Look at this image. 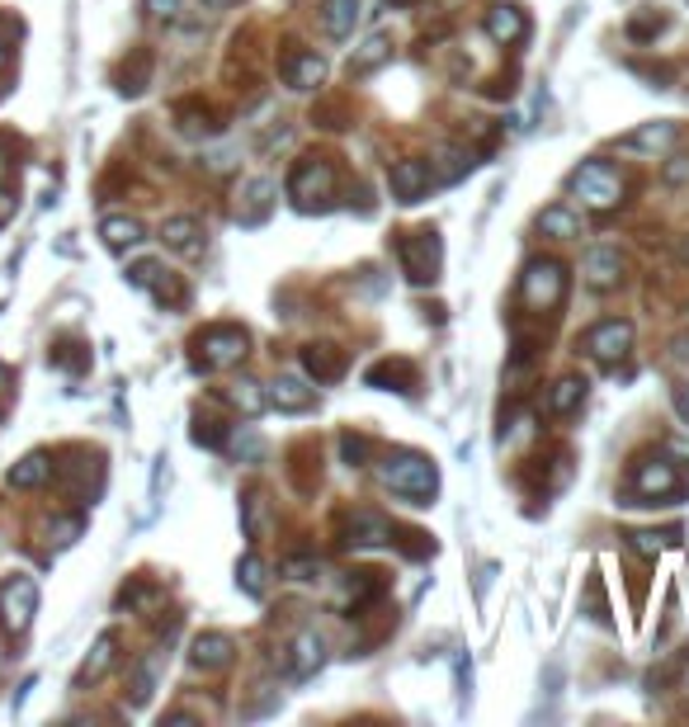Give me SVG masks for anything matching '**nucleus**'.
Masks as SVG:
<instances>
[{
  "instance_id": "obj_1",
  "label": "nucleus",
  "mask_w": 689,
  "mask_h": 727,
  "mask_svg": "<svg viewBox=\"0 0 689 727\" xmlns=\"http://www.w3.org/2000/svg\"><path fill=\"white\" fill-rule=\"evenodd\" d=\"M378 477L387 492H397L401 501H411V506H435V496H439V468L430 463L425 453H411V449L387 453L378 463Z\"/></svg>"
},
{
  "instance_id": "obj_2",
  "label": "nucleus",
  "mask_w": 689,
  "mask_h": 727,
  "mask_svg": "<svg viewBox=\"0 0 689 727\" xmlns=\"http://www.w3.org/2000/svg\"><path fill=\"white\" fill-rule=\"evenodd\" d=\"M289 198L303 213H326L336 198V170L326 156H303V161H293L289 170Z\"/></svg>"
},
{
  "instance_id": "obj_3",
  "label": "nucleus",
  "mask_w": 689,
  "mask_h": 727,
  "mask_svg": "<svg viewBox=\"0 0 689 727\" xmlns=\"http://www.w3.org/2000/svg\"><path fill=\"white\" fill-rule=\"evenodd\" d=\"M251 354V336L241 331V326H204V331L194 336V368H237L241 360Z\"/></svg>"
},
{
  "instance_id": "obj_4",
  "label": "nucleus",
  "mask_w": 689,
  "mask_h": 727,
  "mask_svg": "<svg viewBox=\"0 0 689 727\" xmlns=\"http://www.w3.org/2000/svg\"><path fill=\"white\" fill-rule=\"evenodd\" d=\"M397 255H401V275L411 283H435L439 279V260H444V246H439V232L435 227H415L397 241Z\"/></svg>"
},
{
  "instance_id": "obj_5",
  "label": "nucleus",
  "mask_w": 689,
  "mask_h": 727,
  "mask_svg": "<svg viewBox=\"0 0 689 727\" xmlns=\"http://www.w3.org/2000/svg\"><path fill=\"white\" fill-rule=\"evenodd\" d=\"M571 194H577L585 208L609 213V208L624 204V180H619V170H614L609 161H585L577 175H571Z\"/></svg>"
},
{
  "instance_id": "obj_6",
  "label": "nucleus",
  "mask_w": 689,
  "mask_h": 727,
  "mask_svg": "<svg viewBox=\"0 0 689 727\" xmlns=\"http://www.w3.org/2000/svg\"><path fill=\"white\" fill-rule=\"evenodd\" d=\"M520 298L529 312H557L567 298V269L557 260H529L520 279Z\"/></svg>"
},
{
  "instance_id": "obj_7",
  "label": "nucleus",
  "mask_w": 689,
  "mask_h": 727,
  "mask_svg": "<svg viewBox=\"0 0 689 727\" xmlns=\"http://www.w3.org/2000/svg\"><path fill=\"white\" fill-rule=\"evenodd\" d=\"M34 609H38V586L28 577H10L0 586V629L10 638H20L34 623Z\"/></svg>"
},
{
  "instance_id": "obj_8",
  "label": "nucleus",
  "mask_w": 689,
  "mask_h": 727,
  "mask_svg": "<svg viewBox=\"0 0 689 727\" xmlns=\"http://www.w3.org/2000/svg\"><path fill=\"white\" fill-rule=\"evenodd\" d=\"M585 350H591L600 364L614 368L619 360H628V350H633V322H624V317L595 322L591 331H585Z\"/></svg>"
},
{
  "instance_id": "obj_9",
  "label": "nucleus",
  "mask_w": 689,
  "mask_h": 727,
  "mask_svg": "<svg viewBox=\"0 0 689 727\" xmlns=\"http://www.w3.org/2000/svg\"><path fill=\"white\" fill-rule=\"evenodd\" d=\"M633 492L648 501H676L680 496V473L670 459H642L633 468Z\"/></svg>"
},
{
  "instance_id": "obj_10",
  "label": "nucleus",
  "mask_w": 689,
  "mask_h": 727,
  "mask_svg": "<svg viewBox=\"0 0 689 727\" xmlns=\"http://www.w3.org/2000/svg\"><path fill=\"white\" fill-rule=\"evenodd\" d=\"M387 184H392L397 204H421L425 190L435 184V170H430V161H421V156H401V161H392V170H387Z\"/></svg>"
},
{
  "instance_id": "obj_11",
  "label": "nucleus",
  "mask_w": 689,
  "mask_h": 727,
  "mask_svg": "<svg viewBox=\"0 0 689 727\" xmlns=\"http://www.w3.org/2000/svg\"><path fill=\"white\" fill-rule=\"evenodd\" d=\"M392 538H397V530L387 516H378V510H354V516L344 520L340 544L344 548H383V544H392Z\"/></svg>"
},
{
  "instance_id": "obj_12",
  "label": "nucleus",
  "mask_w": 689,
  "mask_h": 727,
  "mask_svg": "<svg viewBox=\"0 0 689 727\" xmlns=\"http://www.w3.org/2000/svg\"><path fill=\"white\" fill-rule=\"evenodd\" d=\"M128 279H133L137 289H147L161 307H180V303H184V283L170 275L166 265H156V260H137L133 269H128Z\"/></svg>"
},
{
  "instance_id": "obj_13",
  "label": "nucleus",
  "mask_w": 689,
  "mask_h": 727,
  "mask_svg": "<svg viewBox=\"0 0 689 727\" xmlns=\"http://www.w3.org/2000/svg\"><path fill=\"white\" fill-rule=\"evenodd\" d=\"M275 180H251L246 190H241V198H237V222L241 227H265L269 222V213H275Z\"/></svg>"
},
{
  "instance_id": "obj_14",
  "label": "nucleus",
  "mask_w": 689,
  "mask_h": 727,
  "mask_svg": "<svg viewBox=\"0 0 689 727\" xmlns=\"http://www.w3.org/2000/svg\"><path fill=\"white\" fill-rule=\"evenodd\" d=\"M279 71H283V85H289V90H317V85L326 81V62L317 52H303V48L283 52Z\"/></svg>"
},
{
  "instance_id": "obj_15",
  "label": "nucleus",
  "mask_w": 689,
  "mask_h": 727,
  "mask_svg": "<svg viewBox=\"0 0 689 727\" xmlns=\"http://www.w3.org/2000/svg\"><path fill=\"white\" fill-rule=\"evenodd\" d=\"M265 402L275 407V411H289V416H298V411H312V407H317V392H312L303 378L279 374L275 383H265Z\"/></svg>"
},
{
  "instance_id": "obj_16",
  "label": "nucleus",
  "mask_w": 689,
  "mask_h": 727,
  "mask_svg": "<svg viewBox=\"0 0 689 727\" xmlns=\"http://www.w3.org/2000/svg\"><path fill=\"white\" fill-rule=\"evenodd\" d=\"M161 241L176 255H184V260H194V255L208 251V232H204V222H198V218H166Z\"/></svg>"
},
{
  "instance_id": "obj_17",
  "label": "nucleus",
  "mask_w": 689,
  "mask_h": 727,
  "mask_svg": "<svg viewBox=\"0 0 689 727\" xmlns=\"http://www.w3.org/2000/svg\"><path fill=\"white\" fill-rule=\"evenodd\" d=\"M482 28L492 43H500V48H515V43L529 38V20H524V10H515V5H492Z\"/></svg>"
},
{
  "instance_id": "obj_18",
  "label": "nucleus",
  "mask_w": 689,
  "mask_h": 727,
  "mask_svg": "<svg viewBox=\"0 0 689 727\" xmlns=\"http://www.w3.org/2000/svg\"><path fill=\"white\" fill-rule=\"evenodd\" d=\"M368 388H387V392H415L421 388V374H415L411 360H378L364 374Z\"/></svg>"
},
{
  "instance_id": "obj_19",
  "label": "nucleus",
  "mask_w": 689,
  "mask_h": 727,
  "mask_svg": "<svg viewBox=\"0 0 689 727\" xmlns=\"http://www.w3.org/2000/svg\"><path fill=\"white\" fill-rule=\"evenodd\" d=\"M232 652L237 643L227 633H198L190 643V662L194 671H222V666H232Z\"/></svg>"
},
{
  "instance_id": "obj_20",
  "label": "nucleus",
  "mask_w": 689,
  "mask_h": 727,
  "mask_svg": "<svg viewBox=\"0 0 689 727\" xmlns=\"http://www.w3.org/2000/svg\"><path fill=\"white\" fill-rule=\"evenodd\" d=\"M624 279V255L614 251V246H591L585 251V283H591V289H614V283Z\"/></svg>"
},
{
  "instance_id": "obj_21",
  "label": "nucleus",
  "mask_w": 689,
  "mask_h": 727,
  "mask_svg": "<svg viewBox=\"0 0 689 727\" xmlns=\"http://www.w3.org/2000/svg\"><path fill=\"white\" fill-rule=\"evenodd\" d=\"M322 662H326V643L317 633H298L293 643H289V671L293 680H312L322 671Z\"/></svg>"
},
{
  "instance_id": "obj_22",
  "label": "nucleus",
  "mask_w": 689,
  "mask_h": 727,
  "mask_svg": "<svg viewBox=\"0 0 689 727\" xmlns=\"http://www.w3.org/2000/svg\"><path fill=\"white\" fill-rule=\"evenodd\" d=\"M676 137H680V128L676 123H642V128H633V133H624L619 137V147L624 152H670L676 147Z\"/></svg>"
},
{
  "instance_id": "obj_23",
  "label": "nucleus",
  "mask_w": 689,
  "mask_h": 727,
  "mask_svg": "<svg viewBox=\"0 0 689 727\" xmlns=\"http://www.w3.org/2000/svg\"><path fill=\"white\" fill-rule=\"evenodd\" d=\"M303 374L312 383H336L344 378V354L336 346H303Z\"/></svg>"
},
{
  "instance_id": "obj_24",
  "label": "nucleus",
  "mask_w": 689,
  "mask_h": 727,
  "mask_svg": "<svg viewBox=\"0 0 689 727\" xmlns=\"http://www.w3.org/2000/svg\"><path fill=\"white\" fill-rule=\"evenodd\" d=\"M222 397H227V402H232L246 421H255V416H261V411L269 407V402H265V383H255V378H237V383H227V392H222Z\"/></svg>"
},
{
  "instance_id": "obj_25",
  "label": "nucleus",
  "mask_w": 689,
  "mask_h": 727,
  "mask_svg": "<svg viewBox=\"0 0 689 727\" xmlns=\"http://www.w3.org/2000/svg\"><path fill=\"white\" fill-rule=\"evenodd\" d=\"M539 232L553 237V241H577L581 237V218L567 204H553V208L539 213Z\"/></svg>"
},
{
  "instance_id": "obj_26",
  "label": "nucleus",
  "mask_w": 689,
  "mask_h": 727,
  "mask_svg": "<svg viewBox=\"0 0 689 727\" xmlns=\"http://www.w3.org/2000/svg\"><path fill=\"white\" fill-rule=\"evenodd\" d=\"M581 402H585V378L581 374H567V378L553 383V392H548V411H553V416H571Z\"/></svg>"
},
{
  "instance_id": "obj_27",
  "label": "nucleus",
  "mask_w": 689,
  "mask_h": 727,
  "mask_svg": "<svg viewBox=\"0 0 689 727\" xmlns=\"http://www.w3.org/2000/svg\"><path fill=\"white\" fill-rule=\"evenodd\" d=\"M387 57H392V34H373L364 48L350 57V76H368V71H378Z\"/></svg>"
},
{
  "instance_id": "obj_28",
  "label": "nucleus",
  "mask_w": 689,
  "mask_h": 727,
  "mask_svg": "<svg viewBox=\"0 0 689 727\" xmlns=\"http://www.w3.org/2000/svg\"><path fill=\"white\" fill-rule=\"evenodd\" d=\"M113 647H119V643H113V633L95 638L90 657H85V666H81V671H76V686H81V690H85V686H95V680H99V676H105L109 666H113Z\"/></svg>"
},
{
  "instance_id": "obj_29",
  "label": "nucleus",
  "mask_w": 689,
  "mask_h": 727,
  "mask_svg": "<svg viewBox=\"0 0 689 727\" xmlns=\"http://www.w3.org/2000/svg\"><path fill=\"white\" fill-rule=\"evenodd\" d=\"M99 237H105L109 251H128V246H137L147 232H142L137 218H105V222H99Z\"/></svg>"
},
{
  "instance_id": "obj_30",
  "label": "nucleus",
  "mask_w": 689,
  "mask_h": 727,
  "mask_svg": "<svg viewBox=\"0 0 689 727\" xmlns=\"http://www.w3.org/2000/svg\"><path fill=\"white\" fill-rule=\"evenodd\" d=\"M52 477V459L48 453H28L10 468V487H43V482Z\"/></svg>"
},
{
  "instance_id": "obj_31",
  "label": "nucleus",
  "mask_w": 689,
  "mask_h": 727,
  "mask_svg": "<svg viewBox=\"0 0 689 727\" xmlns=\"http://www.w3.org/2000/svg\"><path fill=\"white\" fill-rule=\"evenodd\" d=\"M176 119H180V133H190V137H213V133H218V123H213V109L198 105V99L180 105Z\"/></svg>"
},
{
  "instance_id": "obj_32",
  "label": "nucleus",
  "mask_w": 689,
  "mask_h": 727,
  "mask_svg": "<svg viewBox=\"0 0 689 727\" xmlns=\"http://www.w3.org/2000/svg\"><path fill=\"white\" fill-rule=\"evenodd\" d=\"M430 170H435L439 184H454V180H463L468 170H472V156H468L463 147H444L439 161H430Z\"/></svg>"
},
{
  "instance_id": "obj_33",
  "label": "nucleus",
  "mask_w": 689,
  "mask_h": 727,
  "mask_svg": "<svg viewBox=\"0 0 689 727\" xmlns=\"http://www.w3.org/2000/svg\"><path fill=\"white\" fill-rule=\"evenodd\" d=\"M147 76H152V52H133V62L119 66V90L123 95H142Z\"/></svg>"
},
{
  "instance_id": "obj_34",
  "label": "nucleus",
  "mask_w": 689,
  "mask_h": 727,
  "mask_svg": "<svg viewBox=\"0 0 689 727\" xmlns=\"http://www.w3.org/2000/svg\"><path fill=\"white\" fill-rule=\"evenodd\" d=\"M354 20H359V0H326V28H331L336 38H350Z\"/></svg>"
},
{
  "instance_id": "obj_35",
  "label": "nucleus",
  "mask_w": 689,
  "mask_h": 727,
  "mask_svg": "<svg viewBox=\"0 0 689 727\" xmlns=\"http://www.w3.org/2000/svg\"><path fill=\"white\" fill-rule=\"evenodd\" d=\"M241 516H246V538L251 544H261L265 538V524H269V506L261 492H246V501H241Z\"/></svg>"
},
{
  "instance_id": "obj_36",
  "label": "nucleus",
  "mask_w": 689,
  "mask_h": 727,
  "mask_svg": "<svg viewBox=\"0 0 689 727\" xmlns=\"http://www.w3.org/2000/svg\"><path fill=\"white\" fill-rule=\"evenodd\" d=\"M237 586L251 595V601H261L265 595V562L255 558V553H246V558L237 562Z\"/></svg>"
},
{
  "instance_id": "obj_37",
  "label": "nucleus",
  "mask_w": 689,
  "mask_h": 727,
  "mask_svg": "<svg viewBox=\"0 0 689 727\" xmlns=\"http://www.w3.org/2000/svg\"><path fill=\"white\" fill-rule=\"evenodd\" d=\"M378 595H383V577H378V572H354V577H350V591H344V601L359 609V605L378 601Z\"/></svg>"
},
{
  "instance_id": "obj_38",
  "label": "nucleus",
  "mask_w": 689,
  "mask_h": 727,
  "mask_svg": "<svg viewBox=\"0 0 689 727\" xmlns=\"http://www.w3.org/2000/svg\"><path fill=\"white\" fill-rule=\"evenodd\" d=\"M156 671H161V652H152V657L137 666V680H133V704H147V700H152V690H156Z\"/></svg>"
},
{
  "instance_id": "obj_39",
  "label": "nucleus",
  "mask_w": 689,
  "mask_h": 727,
  "mask_svg": "<svg viewBox=\"0 0 689 727\" xmlns=\"http://www.w3.org/2000/svg\"><path fill=\"white\" fill-rule=\"evenodd\" d=\"M624 544H628V553H638V558H648V562L662 558V534H652V530H633V534H624Z\"/></svg>"
},
{
  "instance_id": "obj_40",
  "label": "nucleus",
  "mask_w": 689,
  "mask_h": 727,
  "mask_svg": "<svg viewBox=\"0 0 689 727\" xmlns=\"http://www.w3.org/2000/svg\"><path fill=\"white\" fill-rule=\"evenodd\" d=\"M662 28H666V20L648 10V14H633V20H628V38H633V43H648V38L662 34Z\"/></svg>"
},
{
  "instance_id": "obj_41",
  "label": "nucleus",
  "mask_w": 689,
  "mask_h": 727,
  "mask_svg": "<svg viewBox=\"0 0 689 727\" xmlns=\"http://www.w3.org/2000/svg\"><path fill=\"white\" fill-rule=\"evenodd\" d=\"M152 24H176L180 20V0H142Z\"/></svg>"
},
{
  "instance_id": "obj_42",
  "label": "nucleus",
  "mask_w": 689,
  "mask_h": 727,
  "mask_svg": "<svg viewBox=\"0 0 689 727\" xmlns=\"http://www.w3.org/2000/svg\"><path fill=\"white\" fill-rule=\"evenodd\" d=\"M340 453H344V463H350V468H359L368 459V439L364 435H340Z\"/></svg>"
},
{
  "instance_id": "obj_43",
  "label": "nucleus",
  "mask_w": 689,
  "mask_h": 727,
  "mask_svg": "<svg viewBox=\"0 0 689 727\" xmlns=\"http://www.w3.org/2000/svg\"><path fill=\"white\" fill-rule=\"evenodd\" d=\"M283 572H289L293 581H317L322 577V562L317 558H289V562H283Z\"/></svg>"
},
{
  "instance_id": "obj_44",
  "label": "nucleus",
  "mask_w": 689,
  "mask_h": 727,
  "mask_svg": "<svg viewBox=\"0 0 689 727\" xmlns=\"http://www.w3.org/2000/svg\"><path fill=\"white\" fill-rule=\"evenodd\" d=\"M237 459H246V463H255V459H261V453H265V445H261V435H241L237 439Z\"/></svg>"
},
{
  "instance_id": "obj_45",
  "label": "nucleus",
  "mask_w": 689,
  "mask_h": 727,
  "mask_svg": "<svg viewBox=\"0 0 689 727\" xmlns=\"http://www.w3.org/2000/svg\"><path fill=\"white\" fill-rule=\"evenodd\" d=\"M275 704H279V690H275V686H261V700L246 708V718H261V714H269Z\"/></svg>"
},
{
  "instance_id": "obj_46",
  "label": "nucleus",
  "mask_w": 689,
  "mask_h": 727,
  "mask_svg": "<svg viewBox=\"0 0 689 727\" xmlns=\"http://www.w3.org/2000/svg\"><path fill=\"white\" fill-rule=\"evenodd\" d=\"M670 364H676L680 374L689 378V336H676V340H670Z\"/></svg>"
},
{
  "instance_id": "obj_47",
  "label": "nucleus",
  "mask_w": 689,
  "mask_h": 727,
  "mask_svg": "<svg viewBox=\"0 0 689 727\" xmlns=\"http://www.w3.org/2000/svg\"><path fill=\"white\" fill-rule=\"evenodd\" d=\"M194 445H208V449H222V435L213 431V421H198L194 425Z\"/></svg>"
},
{
  "instance_id": "obj_48",
  "label": "nucleus",
  "mask_w": 689,
  "mask_h": 727,
  "mask_svg": "<svg viewBox=\"0 0 689 727\" xmlns=\"http://www.w3.org/2000/svg\"><path fill=\"white\" fill-rule=\"evenodd\" d=\"M468 694H472V666H468L463 657H458V700L468 704Z\"/></svg>"
},
{
  "instance_id": "obj_49",
  "label": "nucleus",
  "mask_w": 689,
  "mask_h": 727,
  "mask_svg": "<svg viewBox=\"0 0 689 727\" xmlns=\"http://www.w3.org/2000/svg\"><path fill=\"white\" fill-rule=\"evenodd\" d=\"M666 180H670V184H685V180H689V161H685V156H676V161L666 166Z\"/></svg>"
},
{
  "instance_id": "obj_50",
  "label": "nucleus",
  "mask_w": 689,
  "mask_h": 727,
  "mask_svg": "<svg viewBox=\"0 0 689 727\" xmlns=\"http://www.w3.org/2000/svg\"><path fill=\"white\" fill-rule=\"evenodd\" d=\"M76 534H81V524H76V520H67V524H57V530H52V544H71Z\"/></svg>"
},
{
  "instance_id": "obj_51",
  "label": "nucleus",
  "mask_w": 689,
  "mask_h": 727,
  "mask_svg": "<svg viewBox=\"0 0 689 727\" xmlns=\"http://www.w3.org/2000/svg\"><path fill=\"white\" fill-rule=\"evenodd\" d=\"M676 416L689 425V378L680 383V388H676Z\"/></svg>"
},
{
  "instance_id": "obj_52",
  "label": "nucleus",
  "mask_w": 689,
  "mask_h": 727,
  "mask_svg": "<svg viewBox=\"0 0 689 727\" xmlns=\"http://www.w3.org/2000/svg\"><path fill=\"white\" fill-rule=\"evenodd\" d=\"M666 449L676 453V459H689V439H680V435H670V439H666Z\"/></svg>"
},
{
  "instance_id": "obj_53",
  "label": "nucleus",
  "mask_w": 689,
  "mask_h": 727,
  "mask_svg": "<svg viewBox=\"0 0 689 727\" xmlns=\"http://www.w3.org/2000/svg\"><path fill=\"white\" fill-rule=\"evenodd\" d=\"M5 397H10V368L0 364V402H5Z\"/></svg>"
},
{
  "instance_id": "obj_54",
  "label": "nucleus",
  "mask_w": 689,
  "mask_h": 727,
  "mask_svg": "<svg viewBox=\"0 0 689 727\" xmlns=\"http://www.w3.org/2000/svg\"><path fill=\"white\" fill-rule=\"evenodd\" d=\"M204 5H227V0H204Z\"/></svg>"
},
{
  "instance_id": "obj_55",
  "label": "nucleus",
  "mask_w": 689,
  "mask_h": 727,
  "mask_svg": "<svg viewBox=\"0 0 689 727\" xmlns=\"http://www.w3.org/2000/svg\"><path fill=\"white\" fill-rule=\"evenodd\" d=\"M387 5H407V0H387Z\"/></svg>"
},
{
  "instance_id": "obj_56",
  "label": "nucleus",
  "mask_w": 689,
  "mask_h": 727,
  "mask_svg": "<svg viewBox=\"0 0 689 727\" xmlns=\"http://www.w3.org/2000/svg\"><path fill=\"white\" fill-rule=\"evenodd\" d=\"M0 57H5V52H0Z\"/></svg>"
}]
</instances>
